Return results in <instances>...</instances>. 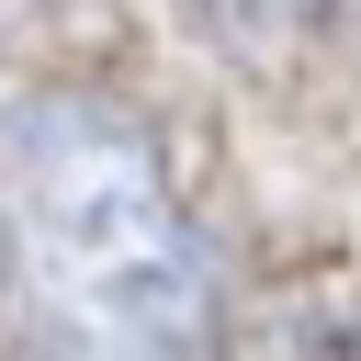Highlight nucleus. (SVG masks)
<instances>
[{"mask_svg": "<svg viewBox=\"0 0 361 361\" xmlns=\"http://www.w3.org/2000/svg\"><path fill=\"white\" fill-rule=\"evenodd\" d=\"M0 327L23 361H226L203 226L102 90L0 113Z\"/></svg>", "mask_w": 361, "mask_h": 361, "instance_id": "1", "label": "nucleus"}]
</instances>
